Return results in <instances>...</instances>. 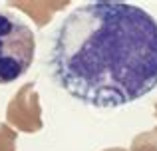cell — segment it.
<instances>
[{
    "instance_id": "5b68a950",
    "label": "cell",
    "mask_w": 157,
    "mask_h": 151,
    "mask_svg": "<svg viewBox=\"0 0 157 151\" xmlns=\"http://www.w3.org/2000/svg\"><path fill=\"white\" fill-rule=\"evenodd\" d=\"M129 151H157V125L149 131L137 133L131 141Z\"/></svg>"
},
{
    "instance_id": "8992f818",
    "label": "cell",
    "mask_w": 157,
    "mask_h": 151,
    "mask_svg": "<svg viewBox=\"0 0 157 151\" xmlns=\"http://www.w3.org/2000/svg\"><path fill=\"white\" fill-rule=\"evenodd\" d=\"M16 131L8 125H0V151H14Z\"/></svg>"
},
{
    "instance_id": "52a82bcc",
    "label": "cell",
    "mask_w": 157,
    "mask_h": 151,
    "mask_svg": "<svg viewBox=\"0 0 157 151\" xmlns=\"http://www.w3.org/2000/svg\"><path fill=\"white\" fill-rule=\"evenodd\" d=\"M104 151H129V149H125V147H109V149H104Z\"/></svg>"
},
{
    "instance_id": "6da1fadb",
    "label": "cell",
    "mask_w": 157,
    "mask_h": 151,
    "mask_svg": "<svg viewBox=\"0 0 157 151\" xmlns=\"http://www.w3.org/2000/svg\"><path fill=\"white\" fill-rule=\"evenodd\" d=\"M50 70L88 105L131 104L157 85V20L127 2L84 4L58 28Z\"/></svg>"
},
{
    "instance_id": "7a4b0ae2",
    "label": "cell",
    "mask_w": 157,
    "mask_h": 151,
    "mask_svg": "<svg viewBox=\"0 0 157 151\" xmlns=\"http://www.w3.org/2000/svg\"><path fill=\"white\" fill-rule=\"evenodd\" d=\"M34 32L16 16L0 12V85L22 77L34 62Z\"/></svg>"
},
{
    "instance_id": "3957f363",
    "label": "cell",
    "mask_w": 157,
    "mask_h": 151,
    "mask_svg": "<svg viewBox=\"0 0 157 151\" xmlns=\"http://www.w3.org/2000/svg\"><path fill=\"white\" fill-rule=\"evenodd\" d=\"M8 123H12L18 131L34 133L42 129V117H40V101L34 84H26L20 88V92L12 97L8 104Z\"/></svg>"
},
{
    "instance_id": "277c9868",
    "label": "cell",
    "mask_w": 157,
    "mask_h": 151,
    "mask_svg": "<svg viewBox=\"0 0 157 151\" xmlns=\"http://www.w3.org/2000/svg\"><path fill=\"white\" fill-rule=\"evenodd\" d=\"M68 4L70 2L66 0V2H34V4H12V6H18V8H22V10H26L30 18H34L40 26H44L54 16V12L66 8Z\"/></svg>"
},
{
    "instance_id": "ba28073f",
    "label": "cell",
    "mask_w": 157,
    "mask_h": 151,
    "mask_svg": "<svg viewBox=\"0 0 157 151\" xmlns=\"http://www.w3.org/2000/svg\"><path fill=\"white\" fill-rule=\"evenodd\" d=\"M153 113H155V117H157V104H155V111Z\"/></svg>"
}]
</instances>
